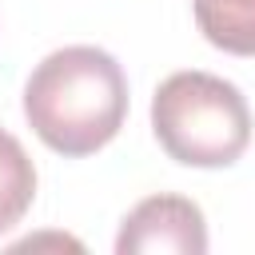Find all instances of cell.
<instances>
[{"label":"cell","mask_w":255,"mask_h":255,"mask_svg":"<svg viewBox=\"0 0 255 255\" xmlns=\"http://www.w3.org/2000/svg\"><path fill=\"white\" fill-rule=\"evenodd\" d=\"M116 251L120 255H203L207 251L203 211L183 195H147L124 215Z\"/></svg>","instance_id":"3957f363"},{"label":"cell","mask_w":255,"mask_h":255,"mask_svg":"<svg viewBox=\"0 0 255 255\" xmlns=\"http://www.w3.org/2000/svg\"><path fill=\"white\" fill-rule=\"evenodd\" d=\"M36 199V167L24 143L0 128V235L12 231Z\"/></svg>","instance_id":"5b68a950"},{"label":"cell","mask_w":255,"mask_h":255,"mask_svg":"<svg viewBox=\"0 0 255 255\" xmlns=\"http://www.w3.org/2000/svg\"><path fill=\"white\" fill-rule=\"evenodd\" d=\"M159 147L187 167H231L251 143L243 92L211 72H171L151 100Z\"/></svg>","instance_id":"7a4b0ae2"},{"label":"cell","mask_w":255,"mask_h":255,"mask_svg":"<svg viewBox=\"0 0 255 255\" xmlns=\"http://www.w3.org/2000/svg\"><path fill=\"white\" fill-rule=\"evenodd\" d=\"M32 131L60 155H92L116 139L128 116V80L116 56L68 44L44 56L24 84Z\"/></svg>","instance_id":"6da1fadb"},{"label":"cell","mask_w":255,"mask_h":255,"mask_svg":"<svg viewBox=\"0 0 255 255\" xmlns=\"http://www.w3.org/2000/svg\"><path fill=\"white\" fill-rule=\"evenodd\" d=\"M199 32L231 52V56H255V0H191Z\"/></svg>","instance_id":"277c9868"}]
</instances>
